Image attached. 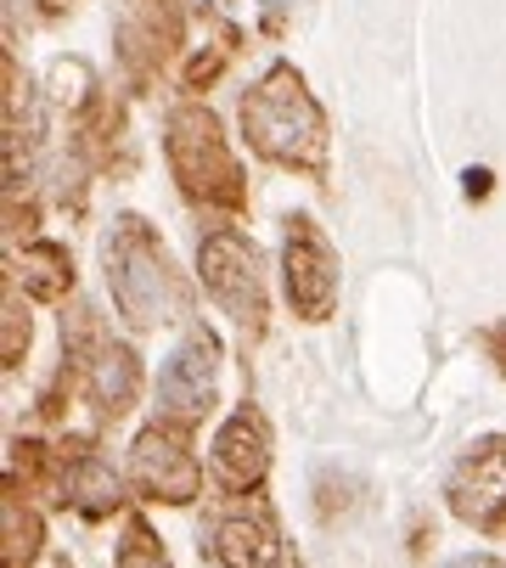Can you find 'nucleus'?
<instances>
[{
    "mask_svg": "<svg viewBox=\"0 0 506 568\" xmlns=\"http://www.w3.org/2000/svg\"><path fill=\"white\" fill-rule=\"evenodd\" d=\"M220 473H225L231 484H247V478L265 473V428H260V417L242 412V417L220 434Z\"/></svg>",
    "mask_w": 506,
    "mask_h": 568,
    "instance_id": "20e7f679",
    "label": "nucleus"
},
{
    "mask_svg": "<svg viewBox=\"0 0 506 568\" xmlns=\"http://www.w3.org/2000/svg\"><path fill=\"white\" fill-rule=\"evenodd\" d=\"M220 562H225V568H271V562H276V535H271V524L231 518V524L220 529Z\"/></svg>",
    "mask_w": 506,
    "mask_h": 568,
    "instance_id": "39448f33",
    "label": "nucleus"
},
{
    "mask_svg": "<svg viewBox=\"0 0 506 568\" xmlns=\"http://www.w3.org/2000/svg\"><path fill=\"white\" fill-rule=\"evenodd\" d=\"M141 478H146V490H158L163 501H186V496H192L198 467H192V456H186V450H175L169 439L146 434V439H141Z\"/></svg>",
    "mask_w": 506,
    "mask_h": 568,
    "instance_id": "7ed1b4c3",
    "label": "nucleus"
},
{
    "mask_svg": "<svg viewBox=\"0 0 506 568\" xmlns=\"http://www.w3.org/2000/svg\"><path fill=\"white\" fill-rule=\"evenodd\" d=\"M119 568H163V557H152V551H146V546H130V551H124V562H119Z\"/></svg>",
    "mask_w": 506,
    "mask_h": 568,
    "instance_id": "423d86ee",
    "label": "nucleus"
},
{
    "mask_svg": "<svg viewBox=\"0 0 506 568\" xmlns=\"http://www.w3.org/2000/svg\"><path fill=\"white\" fill-rule=\"evenodd\" d=\"M203 260H209V282H214V293H220L242 321L260 310V293H253V254H242V242L214 236Z\"/></svg>",
    "mask_w": 506,
    "mask_h": 568,
    "instance_id": "f03ea898",
    "label": "nucleus"
},
{
    "mask_svg": "<svg viewBox=\"0 0 506 568\" xmlns=\"http://www.w3.org/2000/svg\"><path fill=\"white\" fill-rule=\"evenodd\" d=\"M332 287H337V271H332L326 242L310 231V220H293V231H287V293H293V304L310 321H321L326 304H332Z\"/></svg>",
    "mask_w": 506,
    "mask_h": 568,
    "instance_id": "f257e3e1",
    "label": "nucleus"
}]
</instances>
